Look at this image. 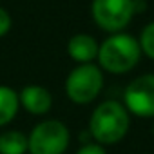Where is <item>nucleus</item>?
Segmentation results:
<instances>
[{
  "label": "nucleus",
  "mask_w": 154,
  "mask_h": 154,
  "mask_svg": "<svg viewBox=\"0 0 154 154\" xmlns=\"http://www.w3.org/2000/svg\"><path fill=\"white\" fill-rule=\"evenodd\" d=\"M103 87L102 69L94 63H80L74 67L65 80V94L72 103H91Z\"/></svg>",
  "instance_id": "3"
},
{
  "label": "nucleus",
  "mask_w": 154,
  "mask_h": 154,
  "mask_svg": "<svg viewBox=\"0 0 154 154\" xmlns=\"http://www.w3.org/2000/svg\"><path fill=\"white\" fill-rule=\"evenodd\" d=\"M152 134H154V125H152Z\"/></svg>",
  "instance_id": "14"
},
{
  "label": "nucleus",
  "mask_w": 154,
  "mask_h": 154,
  "mask_svg": "<svg viewBox=\"0 0 154 154\" xmlns=\"http://www.w3.org/2000/svg\"><path fill=\"white\" fill-rule=\"evenodd\" d=\"M91 9L100 29L120 33L134 17V0H93Z\"/></svg>",
  "instance_id": "5"
},
{
  "label": "nucleus",
  "mask_w": 154,
  "mask_h": 154,
  "mask_svg": "<svg viewBox=\"0 0 154 154\" xmlns=\"http://www.w3.org/2000/svg\"><path fill=\"white\" fill-rule=\"evenodd\" d=\"M98 42L91 36V35H74L69 44H67V53L69 56L78 62V63H91L96 56H98Z\"/></svg>",
  "instance_id": "8"
},
{
  "label": "nucleus",
  "mask_w": 154,
  "mask_h": 154,
  "mask_svg": "<svg viewBox=\"0 0 154 154\" xmlns=\"http://www.w3.org/2000/svg\"><path fill=\"white\" fill-rule=\"evenodd\" d=\"M9 29H11V15L4 8H0V36H4Z\"/></svg>",
  "instance_id": "13"
},
{
  "label": "nucleus",
  "mask_w": 154,
  "mask_h": 154,
  "mask_svg": "<svg viewBox=\"0 0 154 154\" xmlns=\"http://www.w3.org/2000/svg\"><path fill=\"white\" fill-rule=\"evenodd\" d=\"M131 127V114L123 103L107 100L100 103L89 120V136L98 145H112L125 138Z\"/></svg>",
  "instance_id": "1"
},
{
  "label": "nucleus",
  "mask_w": 154,
  "mask_h": 154,
  "mask_svg": "<svg viewBox=\"0 0 154 154\" xmlns=\"http://www.w3.org/2000/svg\"><path fill=\"white\" fill-rule=\"evenodd\" d=\"M76 154H107V150L102 145L94 143V141H87L76 150Z\"/></svg>",
  "instance_id": "12"
},
{
  "label": "nucleus",
  "mask_w": 154,
  "mask_h": 154,
  "mask_svg": "<svg viewBox=\"0 0 154 154\" xmlns=\"http://www.w3.org/2000/svg\"><path fill=\"white\" fill-rule=\"evenodd\" d=\"M141 49L134 36L125 33H114L105 38L98 47V62L100 67L112 74H123L136 67L140 62Z\"/></svg>",
  "instance_id": "2"
},
{
  "label": "nucleus",
  "mask_w": 154,
  "mask_h": 154,
  "mask_svg": "<svg viewBox=\"0 0 154 154\" xmlns=\"http://www.w3.org/2000/svg\"><path fill=\"white\" fill-rule=\"evenodd\" d=\"M71 134L60 120H44L36 123L27 136V152L31 154H63L69 147Z\"/></svg>",
  "instance_id": "4"
},
{
  "label": "nucleus",
  "mask_w": 154,
  "mask_h": 154,
  "mask_svg": "<svg viewBox=\"0 0 154 154\" xmlns=\"http://www.w3.org/2000/svg\"><path fill=\"white\" fill-rule=\"evenodd\" d=\"M18 93L8 85H0V127L8 125L18 112Z\"/></svg>",
  "instance_id": "9"
},
{
  "label": "nucleus",
  "mask_w": 154,
  "mask_h": 154,
  "mask_svg": "<svg viewBox=\"0 0 154 154\" xmlns=\"http://www.w3.org/2000/svg\"><path fill=\"white\" fill-rule=\"evenodd\" d=\"M123 107L129 114L154 118V74H141L127 85L123 93Z\"/></svg>",
  "instance_id": "6"
},
{
  "label": "nucleus",
  "mask_w": 154,
  "mask_h": 154,
  "mask_svg": "<svg viewBox=\"0 0 154 154\" xmlns=\"http://www.w3.org/2000/svg\"><path fill=\"white\" fill-rule=\"evenodd\" d=\"M18 102L27 112L40 116V114H45L51 111L53 96L42 85H26L18 94Z\"/></svg>",
  "instance_id": "7"
},
{
  "label": "nucleus",
  "mask_w": 154,
  "mask_h": 154,
  "mask_svg": "<svg viewBox=\"0 0 154 154\" xmlns=\"http://www.w3.org/2000/svg\"><path fill=\"white\" fill-rule=\"evenodd\" d=\"M138 44H140L141 53H145L149 58H152V60H154V22H150L149 26H145V27H143V31H141V35H140Z\"/></svg>",
  "instance_id": "11"
},
{
  "label": "nucleus",
  "mask_w": 154,
  "mask_h": 154,
  "mask_svg": "<svg viewBox=\"0 0 154 154\" xmlns=\"http://www.w3.org/2000/svg\"><path fill=\"white\" fill-rule=\"evenodd\" d=\"M27 136L20 131H6L0 134V154H26Z\"/></svg>",
  "instance_id": "10"
}]
</instances>
